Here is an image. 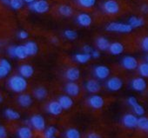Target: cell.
<instances>
[{
	"label": "cell",
	"instance_id": "obj_51",
	"mask_svg": "<svg viewBox=\"0 0 148 138\" xmlns=\"http://www.w3.org/2000/svg\"><path fill=\"white\" fill-rule=\"evenodd\" d=\"M2 1H3L5 5H9V3H10V0H2Z\"/></svg>",
	"mask_w": 148,
	"mask_h": 138
},
{
	"label": "cell",
	"instance_id": "obj_25",
	"mask_svg": "<svg viewBox=\"0 0 148 138\" xmlns=\"http://www.w3.org/2000/svg\"><path fill=\"white\" fill-rule=\"evenodd\" d=\"M97 46L99 48V50H106L109 48L110 45V42L107 38H106L105 37H99L97 41H96Z\"/></svg>",
	"mask_w": 148,
	"mask_h": 138
},
{
	"label": "cell",
	"instance_id": "obj_13",
	"mask_svg": "<svg viewBox=\"0 0 148 138\" xmlns=\"http://www.w3.org/2000/svg\"><path fill=\"white\" fill-rule=\"evenodd\" d=\"M65 92L68 94V96H71V97H76L79 94V91H80V89H79V86L74 82H70L68 83L66 85H65Z\"/></svg>",
	"mask_w": 148,
	"mask_h": 138
},
{
	"label": "cell",
	"instance_id": "obj_23",
	"mask_svg": "<svg viewBox=\"0 0 148 138\" xmlns=\"http://www.w3.org/2000/svg\"><path fill=\"white\" fill-rule=\"evenodd\" d=\"M14 56H15V57H18L19 59H25L28 56V54H27L25 45L15 46Z\"/></svg>",
	"mask_w": 148,
	"mask_h": 138
},
{
	"label": "cell",
	"instance_id": "obj_7",
	"mask_svg": "<svg viewBox=\"0 0 148 138\" xmlns=\"http://www.w3.org/2000/svg\"><path fill=\"white\" fill-rule=\"evenodd\" d=\"M110 75V69L107 66L105 65H99L96 66L94 69V76L99 79V80H104L107 78Z\"/></svg>",
	"mask_w": 148,
	"mask_h": 138
},
{
	"label": "cell",
	"instance_id": "obj_48",
	"mask_svg": "<svg viewBox=\"0 0 148 138\" xmlns=\"http://www.w3.org/2000/svg\"><path fill=\"white\" fill-rule=\"evenodd\" d=\"M141 11L144 13H147V12H148V6H147V5H143L142 7H141Z\"/></svg>",
	"mask_w": 148,
	"mask_h": 138
},
{
	"label": "cell",
	"instance_id": "obj_21",
	"mask_svg": "<svg viewBox=\"0 0 148 138\" xmlns=\"http://www.w3.org/2000/svg\"><path fill=\"white\" fill-rule=\"evenodd\" d=\"M128 24L132 28H139L142 27L145 24V20L142 18H138L135 16H132L128 20Z\"/></svg>",
	"mask_w": 148,
	"mask_h": 138
},
{
	"label": "cell",
	"instance_id": "obj_8",
	"mask_svg": "<svg viewBox=\"0 0 148 138\" xmlns=\"http://www.w3.org/2000/svg\"><path fill=\"white\" fill-rule=\"evenodd\" d=\"M123 86V82L120 78L117 77H111L106 82V87L111 91H118Z\"/></svg>",
	"mask_w": 148,
	"mask_h": 138
},
{
	"label": "cell",
	"instance_id": "obj_34",
	"mask_svg": "<svg viewBox=\"0 0 148 138\" xmlns=\"http://www.w3.org/2000/svg\"><path fill=\"white\" fill-rule=\"evenodd\" d=\"M9 5L13 10H19V9H21L23 7L24 1H23V0H10Z\"/></svg>",
	"mask_w": 148,
	"mask_h": 138
},
{
	"label": "cell",
	"instance_id": "obj_28",
	"mask_svg": "<svg viewBox=\"0 0 148 138\" xmlns=\"http://www.w3.org/2000/svg\"><path fill=\"white\" fill-rule=\"evenodd\" d=\"M5 116L10 120H18L20 118L19 113L12 109H6L5 111Z\"/></svg>",
	"mask_w": 148,
	"mask_h": 138
},
{
	"label": "cell",
	"instance_id": "obj_5",
	"mask_svg": "<svg viewBox=\"0 0 148 138\" xmlns=\"http://www.w3.org/2000/svg\"><path fill=\"white\" fill-rule=\"evenodd\" d=\"M30 123L36 130L38 131H42L45 128V121L44 117L40 115L32 116L30 119Z\"/></svg>",
	"mask_w": 148,
	"mask_h": 138
},
{
	"label": "cell",
	"instance_id": "obj_12",
	"mask_svg": "<svg viewBox=\"0 0 148 138\" xmlns=\"http://www.w3.org/2000/svg\"><path fill=\"white\" fill-rule=\"evenodd\" d=\"M77 22L79 25L83 27H88L92 24V17L86 12H82L77 16Z\"/></svg>",
	"mask_w": 148,
	"mask_h": 138
},
{
	"label": "cell",
	"instance_id": "obj_19",
	"mask_svg": "<svg viewBox=\"0 0 148 138\" xmlns=\"http://www.w3.org/2000/svg\"><path fill=\"white\" fill-rule=\"evenodd\" d=\"M58 103L61 105L63 109H69L73 105V101L70 96H61L58 98Z\"/></svg>",
	"mask_w": 148,
	"mask_h": 138
},
{
	"label": "cell",
	"instance_id": "obj_14",
	"mask_svg": "<svg viewBox=\"0 0 148 138\" xmlns=\"http://www.w3.org/2000/svg\"><path fill=\"white\" fill-rule=\"evenodd\" d=\"M131 86L132 88L136 90V91H138V92H142L145 90L146 88V83L145 81L141 78V77H137V78H134L132 83H131Z\"/></svg>",
	"mask_w": 148,
	"mask_h": 138
},
{
	"label": "cell",
	"instance_id": "obj_2",
	"mask_svg": "<svg viewBox=\"0 0 148 138\" xmlns=\"http://www.w3.org/2000/svg\"><path fill=\"white\" fill-rule=\"evenodd\" d=\"M106 31L111 32H119V33H129L132 31V28L128 24L112 22L107 24Z\"/></svg>",
	"mask_w": 148,
	"mask_h": 138
},
{
	"label": "cell",
	"instance_id": "obj_32",
	"mask_svg": "<svg viewBox=\"0 0 148 138\" xmlns=\"http://www.w3.org/2000/svg\"><path fill=\"white\" fill-rule=\"evenodd\" d=\"M66 138H80L81 135L79 131L76 128H69L65 132Z\"/></svg>",
	"mask_w": 148,
	"mask_h": 138
},
{
	"label": "cell",
	"instance_id": "obj_52",
	"mask_svg": "<svg viewBox=\"0 0 148 138\" xmlns=\"http://www.w3.org/2000/svg\"><path fill=\"white\" fill-rule=\"evenodd\" d=\"M2 102H3V96L0 95V103H2Z\"/></svg>",
	"mask_w": 148,
	"mask_h": 138
},
{
	"label": "cell",
	"instance_id": "obj_53",
	"mask_svg": "<svg viewBox=\"0 0 148 138\" xmlns=\"http://www.w3.org/2000/svg\"><path fill=\"white\" fill-rule=\"evenodd\" d=\"M1 45H2V44H1V43H0V46H1Z\"/></svg>",
	"mask_w": 148,
	"mask_h": 138
},
{
	"label": "cell",
	"instance_id": "obj_3",
	"mask_svg": "<svg viewBox=\"0 0 148 138\" xmlns=\"http://www.w3.org/2000/svg\"><path fill=\"white\" fill-rule=\"evenodd\" d=\"M29 8L34 12L43 14L49 11L50 5L45 0H36V1L29 5Z\"/></svg>",
	"mask_w": 148,
	"mask_h": 138
},
{
	"label": "cell",
	"instance_id": "obj_6",
	"mask_svg": "<svg viewBox=\"0 0 148 138\" xmlns=\"http://www.w3.org/2000/svg\"><path fill=\"white\" fill-rule=\"evenodd\" d=\"M121 64L125 69V70H128V71H133V70H135L136 68H138V66L137 59L135 57L132 56H125L121 61Z\"/></svg>",
	"mask_w": 148,
	"mask_h": 138
},
{
	"label": "cell",
	"instance_id": "obj_4",
	"mask_svg": "<svg viewBox=\"0 0 148 138\" xmlns=\"http://www.w3.org/2000/svg\"><path fill=\"white\" fill-rule=\"evenodd\" d=\"M103 10L106 14L115 15L119 12L120 6L115 0H106L103 3Z\"/></svg>",
	"mask_w": 148,
	"mask_h": 138
},
{
	"label": "cell",
	"instance_id": "obj_36",
	"mask_svg": "<svg viewBox=\"0 0 148 138\" xmlns=\"http://www.w3.org/2000/svg\"><path fill=\"white\" fill-rule=\"evenodd\" d=\"M138 72L144 77H148V64L146 63H143L138 66Z\"/></svg>",
	"mask_w": 148,
	"mask_h": 138
},
{
	"label": "cell",
	"instance_id": "obj_40",
	"mask_svg": "<svg viewBox=\"0 0 148 138\" xmlns=\"http://www.w3.org/2000/svg\"><path fill=\"white\" fill-rule=\"evenodd\" d=\"M141 47H142V49L145 51H147L148 50V37H145L143 38L142 43H141Z\"/></svg>",
	"mask_w": 148,
	"mask_h": 138
},
{
	"label": "cell",
	"instance_id": "obj_22",
	"mask_svg": "<svg viewBox=\"0 0 148 138\" xmlns=\"http://www.w3.org/2000/svg\"><path fill=\"white\" fill-rule=\"evenodd\" d=\"M25 50L27 51L28 56H34L38 51V44L33 41H29L25 44Z\"/></svg>",
	"mask_w": 148,
	"mask_h": 138
},
{
	"label": "cell",
	"instance_id": "obj_18",
	"mask_svg": "<svg viewBox=\"0 0 148 138\" xmlns=\"http://www.w3.org/2000/svg\"><path fill=\"white\" fill-rule=\"evenodd\" d=\"M108 50L112 55H119L124 51V45L119 42H114L112 44H110Z\"/></svg>",
	"mask_w": 148,
	"mask_h": 138
},
{
	"label": "cell",
	"instance_id": "obj_33",
	"mask_svg": "<svg viewBox=\"0 0 148 138\" xmlns=\"http://www.w3.org/2000/svg\"><path fill=\"white\" fill-rule=\"evenodd\" d=\"M57 132H58L57 128L54 126H51L45 131L44 137L45 138H57L56 137Z\"/></svg>",
	"mask_w": 148,
	"mask_h": 138
},
{
	"label": "cell",
	"instance_id": "obj_45",
	"mask_svg": "<svg viewBox=\"0 0 148 138\" xmlns=\"http://www.w3.org/2000/svg\"><path fill=\"white\" fill-rule=\"evenodd\" d=\"M83 50H84V53H86V54H91V52H92V47L90 46V45H85L84 47H83Z\"/></svg>",
	"mask_w": 148,
	"mask_h": 138
},
{
	"label": "cell",
	"instance_id": "obj_10",
	"mask_svg": "<svg viewBox=\"0 0 148 138\" xmlns=\"http://www.w3.org/2000/svg\"><path fill=\"white\" fill-rule=\"evenodd\" d=\"M123 124L129 128H133L137 127V122H138V118L136 117V116L132 115V114H126L124 116L123 119H122Z\"/></svg>",
	"mask_w": 148,
	"mask_h": 138
},
{
	"label": "cell",
	"instance_id": "obj_27",
	"mask_svg": "<svg viewBox=\"0 0 148 138\" xmlns=\"http://www.w3.org/2000/svg\"><path fill=\"white\" fill-rule=\"evenodd\" d=\"M34 96L38 100L45 99L47 97V90L44 87H38L34 90Z\"/></svg>",
	"mask_w": 148,
	"mask_h": 138
},
{
	"label": "cell",
	"instance_id": "obj_17",
	"mask_svg": "<svg viewBox=\"0 0 148 138\" xmlns=\"http://www.w3.org/2000/svg\"><path fill=\"white\" fill-rule=\"evenodd\" d=\"M86 89L90 93H97L100 90V84L95 79L88 80L86 83Z\"/></svg>",
	"mask_w": 148,
	"mask_h": 138
},
{
	"label": "cell",
	"instance_id": "obj_26",
	"mask_svg": "<svg viewBox=\"0 0 148 138\" xmlns=\"http://www.w3.org/2000/svg\"><path fill=\"white\" fill-rule=\"evenodd\" d=\"M58 13L61 16L68 18V17H71L73 14V10H72V8L71 6H69L67 5H61L58 7Z\"/></svg>",
	"mask_w": 148,
	"mask_h": 138
},
{
	"label": "cell",
	"instance_id": "obj_50",
	"mask_svg": "<svg viewBox=\"0 0 148 138\" xmlns=\"http://www.w3.org/2000/svg\"><path fill=\"white\" fill-rule=\"evenodd\" d=\"M51 42H52L53 44H58V38H56V37H52V38H51Z\"/></svg>",
	"mask_w": 148,
	"mask_h": 138
},
{
	"label": "cell",
	"instance_id": "obj_35",
	"mask_svg": "<svg viewBox=\"0 0 148 138\" xmlns=\"http://www.w3.org/2000/svg\"><path fill=\"white\" fill-rule=\"evenodd\" d=\"M64 36L69 40H75L78 37V33L73 30H65L64 31Z\"/></svg>",
	"mask_w": 148,
	"mask_h": 138
},
{
	"label": "cell",
	"instance_id": "obj_44",
	"mask_svg": "<svg viewBox=\"0 0 148 138\" xmlns=\"http://www.w3.org/2000/svg\"><path fill=\"white\" fill-rule=\"evenodd\" d=\"M90 55H91V57H93V58L97 59V58H99V57L100 53H99V50H92Z\"/></svg>",
	"mask_w": 148,
	"mask_h": 138
},
{
	"label": "cell",
	"instance_id": "obj_41",
	"mask_svg": "<svg viewBox=\"0 0 148 138\" xmlns=\"http://www.w3.org/2000/svg\"><path fill=\"white\" fill-rule=\"evenodd\" d=\"M18 38H20V39H26V38H28L29 34H28V32L25 31H20L18 33Z\"/></svg>",
	"mask_w": 148,
	"mask_h": 138
},
{
	"label": "cell",
	"instance_id": "obj_29",
	"mask_svg": "<svg viewBox=\"0 0 148 138\" xmlns=\"http://www.w3.org/2000/svg\"><path fill=\"white\" fill-rule=\"evenodd\" d=\"M91 59V55L86 53H79L75 55V60L79 63H86Z\"/></svg>",
	"mask_w": 148,
	"mask_h": 138
},
{
	"label": "cell",
	"instance_id": "obj_42",
	"mask_svg": "<svg viewBox=\"0 0 148 138\" xmlns=\"http://www.w3.org/2000/svg\"><path fill=\"white\" fill-rule=\"evenodd\" d=\"M6 136H7V132L5 128L2 125H0V138H6Z\"/></svg>",
	"mask_w": 148,
	"mask_h": 138
},
{
	"label": "cell",
	"instance_id": "obj_47",
	"mask_svg": "<svg viewBox=\"0 0 148 138\" xmlns=\"http://www.w3.org/2000/svg\"><path fill=\"white\" fill-rule=\"evenodd\" d=\"M87 138H100V136L96 133H90L87 135Z\"/></svg>",
	"mask_w": 148,
	"mask_h": 138
},
{
	"label": "cell",
	"instance_id": "obj_38",
	"mask_svg": "<svg viewBox=\"0 0 148 138\" xmlns=\"http://www.w3.org/2000/svg\"><path fill=\"white\" fill-rule=\"evenodd\" d=\"M10 71L7 70L6 68H5L4 66L0 65V78H4L8 74H9Z\"/></svg>",
	"mask_w": 148,
	"mask_h": 138
},
{
	"label": "cell",
	"instance_id": "obj_46",
	"mask_svg": "<svg viewBox=\"0 0 148 138\" xmlns=\"http://www.w3.org/2000/svg\"><path fill=\"white\" fill-rule=\"evenodd\" d=\"M14 50H15V46H11V47L8 49V53H9V55H10L11 56L15 57V56H14Z\"/></svg>",
	"mask_w": 148,
	"mask_h": 138
},
{
	"label": "cell",
	"instance_id": "obj_9",
	"mask_svg": "<svg viewBox=\"0 0 148 138\" xmlns=\"http://www.w3.org/2000/svg\"><path fill=\"white\" fill-rule=\"evenodd\" d=\"M80 77V71L76 67H71L65 71V77L70 82H75Z\"/></svg>",
	"mask_w": 148,
	"mask_h": 138
},
{
	"label": "cell",
	"instance_id": "obj_31",
	"mask_svg": "<svg viewBox=\"0 0 148 138\" xmlns=\"http://www.w3.org/2000/svg\"><path fill=\"white\" fill-rule=\"evenodd\" d=\"M137 127H138L140 129L144 131H147L148 129V120L145 116H141L138 118V122H137Z\"/></svg>",
	"mask_w": 148,
	"mask_h": 138
},
{
	"label": "cell",
	"instance_id": "obj_49",
	"mask_svg": "<svg viewBox=\"0 0 148 138\" xmlns=\"http://www.w3.org/2000/svg\"><path fill=\"white\" fill-rule=\"evenodd\" d=\"M23 1H24L25 3H26V4H28V5H30V4H32V3H33L34 1H36V0H23Z\"/></svg>",
	"mask_w": 148,
	"mask_h": 138
},
{
	"label": "cell",
	"instance_id": "obj_1",
	"mask_svg": "<svg viewBox=\"0 0 148 138\" xmlns=\"http://www.w3.org/2000/svg\"><path fill=\"white\" fill-rule=\"evenodd\" d=\"M8 85L10 89L17 93L23 92L27 88V81L25 77L21 76H13L8 81Z\"/></svg>",
	"mask_w": 148,
	"mask_h": 138
},
{
	"label": "cell",
	"instance_id": "obj_39",
	"mask_svg": "<svg viewBox=\"0 0 148 138\" xmlns=\"http://www.w3.org/2000/svg\"><path fill=\"white\" fill-rule=\"evenodd\" d=\"M0 65L4 66L5 68H6L7 70H9L10 71H11V70H12V64H11L10 62H9L8 60H6V59H1V60H0Z\"/></svg>",
	"mask_w": 148,
	"mask_h": 138
},
{
	"label": "cell",
	"instance_id": "obj_43",
	"mask_svg": "<svg viewBox=\"0 0 148 138\" xmlns=\"http://www.w3.org/2000/svg\"><path fill=\"white\" fill-rule=\"evenodd\" d=\"M127 102H128V103H129L132 107H133L135 104H137V103H138L137 99H136L135 97H130L128 98Z\"/></svg>",
	"mask_w": 148,
	"mask_h": 138
},
{
	"label": "cell",
	"instance_id": "obj_54",
	"mask_svg": "<svg viewBox=\"0 0 148 138\" xmlns=\"http://www.w3.org/2000/svg\"><path fill=\"white\" fill-rule=\"evenodd\" d=\"M45 1H47V0H45Z\"/></svg>",
	"mask_w": 148,
	"mask_h": 138
},
{
	"label": "cell",
	"instance_id": "obj_24",
	"mask_svg": "<svg viewBox=\"0 0 148 138\" xmlns=\"http://www.w3.org/2000/svg\"><path fill=\"white\" fill-rule=\"evenodd\" d=\"M18 138H32V131L29 127H21L18 130Z\"/></svg>",
	"mask_w": 148,
	"mask_h": 138
},
{
	"label": "cell",
	"instance_id": "obj_30",
	"mask_svg": "<svg viewBox=\"0 0 148 138\" xmlns=\"http://www.w3.org/2000/svg\"><path fill=\"white\" fill-rule=\"evenodd\" d=\"M96 1L97 0H77L78 4L81 7L86 8V9H89V8L93 7L96 4Z\"/></svg>",
	"mask_w": 148,
	"mask_h": 138
},
{
	"label": "cell",
	"instance_id": "obj_11",
	"mask_svg": "<svg viewBox=\"0 0 148 138\" xmlns=\"http://www.w3.org/2000/svg\"><path fill=\"white\" fill-rule=\"evenodd\" d=\"M88 103L92 108L99 109L104 106V99L99 95H93L89 97Z\"/></svg>",
	"mask_w": 148,
	"mask_h": 138
},
{
	"label": "cell",
	"instance_id": "obj_16",
	"mask_svg": "<svg viewBox=\"0 0 148 138\" xmlns=\"http://www.w3.org/2000/svg\"><path fill=\"white\" fill-rule=\"evenodd\" d=\"M19 73H20L21 77H23L25 78H29L33 75L34 69L30 64H22L19 67Z\"/></svg>",
	"mask_w": 148,
	"mask_h": 138
},
{
	"label": "cell",
	"instance_id": "obj_15",
	"mask_svg": "<svg viewBox=\"0 0 148 138\" xmlns=\"http://www.w3.org/2000/svg\"><path fill=\"white\" fill-rule=\"evenodd\" d=\"M47 111L53 116H58L62 113L63 109H62L61 105L58 103V102L53 101V102H51L47 105Z\"/></svg>",
	"mask_w": 148,
	"mask_h": 138
},
{
	"label": "cell",
	"instance_id": "obj_37",
	"mask_svg": "<svg viewBox=\"0 0 148 138\" xmlns=\"http://www.w3.org/2000/svg\"><path fill=\"white\" fill-rule=\"evenodd\" d=\"M132 108H133V110H134V112H135L136 115L141 116H143V115L145 114V109H144L143 106H141L140 104L137 103V104H135Z\"/></svg>",
	"mask_w": 148,
	"mask_h": 138
},
{
	"label": "cell",
	"instance_id": "obj_20",
	"mask_svg": "<svg viewBox=\"0 0 148 138\" xmlns=\"http://www.w3.org/2000/svg\"><path fill=\"white\" fill-rule=\"evenodd\" d=\"M18 103L24 107V108H28L32 105V98L30 95L28 94H22L18 97Z\"/></svg>",
	"mask_w": 148,
	"mask_h": 138
}]
</instances>
